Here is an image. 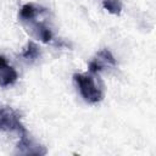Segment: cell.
<instances>
[{
	"label": "cell",
	"instance_id": "ba28073f",
	"mask_svg": "<svg viewBox=\"0 0 156 156\" xmlns=\"http://www.w3.org/2000/svg\"><path fill=\"white\" fill-rule=\"evenodd\" d=\"M40 55V51H39V48L35 43L33 41H28L27 46L24 48L23 52H22V57L29 62H33L34 60H37Z\"/></svg>",
	"mask_w": 156,
	"mask_h": 156
},
{
	"label": "cell",
	"instance_id": "3957f363",
	"mask_svg": "<svg viewBox=\"0 0 156 156\" xmlns=\"http://www.w3.org/2000/svg\"><path fill=\"white\" fill-rule=\"evenodd\" d=\"M17 151L24 155H45L46 154V150L41 145L37 144L32 138H29L28 132L26 129L20 133V141L17 144Z\"/></svg>",
	"mask_w": 156,
	"mask_h": 156
},
{
	"label": "cell",
	"instance_id": "52a82bcc",
	"mask_svg": "<svg viewBox=\"0 0 156 156\" xmlns=\"http://www.w3.org/2000/svg\"><path fill=\"white\" fill-rule=\"evenodd\" d=\"M41 11H43L41 9L37 7V6L33 5V4H24V5L21 7V10H20V20H21L22 22H27V21H29V20H32V18L38 17V15H39Z\"/></svg>",
	"mask_w": 156,
	"mask_h": 156
},
{
	"label": "cell",
	"instance_id": "6da1fadb",
	"mask_svg": "<svg viewBox=\"0 0 156 156\" xmlns=\"http://www.w3.org/2000/svg\"><path fill=\"white\" fill-rule=\"evenodd\" d=\"M73 80L84 101L88 104H98L102 100V89L91 74L76 73L73 74Z\"/></svg>",
	"mask_w": 156,
	"mask_h": 156
},
{
	"label": "cell",
	"instance_id": "8992f818",
	"mask_svg": "<svg viewBox=\"0 0 156 156\" xmlns=\"http://www.w3.org/2000/svg\"><path fill=\"white\" fill-rule=\"evenodd\" d=\"M18 74L16 69L7 63L6 58L0 55V87L6 88L16 83Z\"/></svg>",
	"mask_w": 156,
	"mask_h": 156
},
{
	"label": "cell",
	"instance_id": "9c48e42d",
	"mask_svg": "<svg viewBox=\"0 0 156 156\" xmlns=\"http://www.w3.org/2000/svg\"><path fill=\"white\" fill-rule=\"evenodd\" d=\"M104 9L112 13V15H119L122 11V2L121 0H101Z\"/></svg>",
	"mask_w": 156,
	"mask_h": 156
},
{
	"label": "cell",
	"instance_id": "5b68a950",
	"mask_svg": "<svg viewBox=\"0 0 156 156\" xmlns=\"http://www.w3.org/2000/svg\"><path fill=\"white\" fill-rule=\"evenodd\" d=\"M28 28L29 30L32 32V34L39 39L40 41L43 43H50L52 40V32L51 29L41 21H38L37 17L35 18H32L27 22H23Z\"/></svg>",
	"mask_w": 156,
	"mask_h": 156
},
{
	"label": "cell",
	"instance_id": "7a4b0ae2",
	"mask_svg": "<svg viewBox=\"0 0 156 156\" xmlns=\"http://www.w3.org/2000/svg\"><path fill=\"white\" fill-rule=\"evenodd\" d=\"M26 128L21 122V116L12 107L0 105V130L1 132H17L18 134Z\"/></svg>",
	"mask_w": 156,
	"mask_h": 156
},
{
	"label": "cell",
	"instance_id": "277c9868",
	"mask_svg": "<svg viewBox=\"0 0 156 156\" xmlns=\"http://www.w3.org/2000/svg\"><path fill=\"white\" fill-rule=\"evenodd\" d=\"M110 66H116V60L110 50L102 49L89 62L88 69L90 73H98V72L102 71L105 67H110Z\"/></svg>",
	"mask_w": 156,
	"mask_h": 156
}]
</instances>
